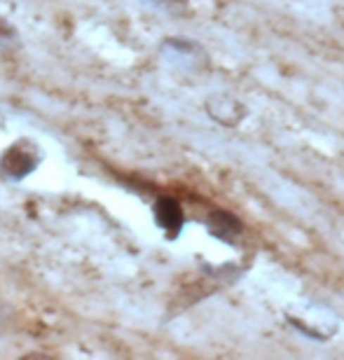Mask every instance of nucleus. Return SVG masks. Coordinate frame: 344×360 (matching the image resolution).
<instances>
[{
  "mask_svg": "<svg viewBox=\"0 0 344 360\" xmlns=\"http://www.w3.org/2000/svg\"><path fill=\"white\" fill-rule=\"evenodd\" d=\"M42 148L31 139H17L0 153V176L10 180H24L40 167Z\"/></svg>",
  "mask_w": 344,
  "mask_h": 360,
  "instance_id": "nucleus-1",
  "label": "nucleus"
},
{
  "mask_svg": "<svg viewBox=\"0 0 344 360\" xmlns=\"http://www.w3.org/2000/svg\"><path fill=\"white\" fill-rule=\"evenodd\" d=\"M153 215L157 227L162 229L167 239H178L185 225V213L183 206L178 204L174 197H160L153 206Z\"/></svg>",
  "mask_w": 344,
  "mask_h": 360,
  "instance_id": "nucleus-2",
  "label": "nucleus"
},
{
  "mask_svg": "<svg viewBox=\"0 0 344 360\" xmlns=\"http://www.w3.org/2000/svg\"><path fill=\"white\" fill-rule=\"evenodd\" d=\"M206 112L211 115V120L220 122V124L236 127L246 117L248 110L239 98L227 96V94H213V96L206 98Z\"/></svg>",
  "mask_w": 344,
  "mask_h": 360,
  "instance_id": "nucleus-3",
  "label": "nucleus"
},
{
  "mask_svg": "<svg viewBox=\"0 0 344 360\" xmlns=\"http://www.w3.org/2000/svg\"><path fill=\"white\" fill-rule=\"evenodd\" d=\"M206 229L213 239L225 241V243H236V239L243 234V222L236 218L234 213L225 211V208H213L206 215Z\"/></svg>",
  "mask_w": 344,
  "mask_h": 360,
  "instance_id": "nucleus-4",
  "label": "nucleus"
},
{
  "mask_svg": "<svg viewBox=\"0 0 344 360\" xmlns=\"http://www.w3.org/2000/svg\"><path fill=\"white\" fill-rule=\"evenodd\" d=\"M162 49L169 52L171 56H181V59H190V61L204 56V49L199 47L195 40H188V38H167L162 42Z\"/></svg>",
  "mask_w": 344,
  "mask_h": 360,
  "instance_id": "nucleus-5",
  "label": "nucleus"
},
{
  "mask_svg": "<svg viewBox=\"0 0 344 360\" xmlns=\"http://www.w3.org/2000/svg\"><path fill=\"white\" fill-rule=\"evenodd\" d=\"M146 3H150L153 7H157V10H164L169 14H185L188 12V0H146Z\"/></svg>",
  "mask_w": 344,
  "mask_h": 360,
  "instance_id": "nucleus-6",
  "label": "nucleus"
},
{
  "mask_svg": "<svg viewBox=\"0 0 344 360\" xmlns=\"http://www.w3.org/2000/svg\"><path fill=\"white\" fill-rule=\"evenodd\" d=\"M17 40H19L17 28H14L7 19L0 17V45H5V42H17Z\"/></svg>",
  "mask_w": 344,
  "mask_h": 360,
  "instance_id": "nucleus-7",
  "label": "nucleus"
}]
</instances>
